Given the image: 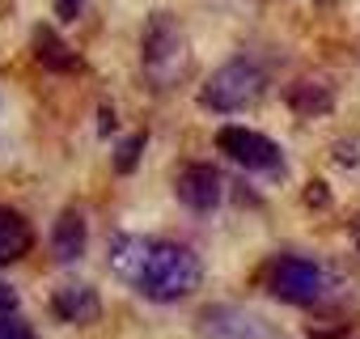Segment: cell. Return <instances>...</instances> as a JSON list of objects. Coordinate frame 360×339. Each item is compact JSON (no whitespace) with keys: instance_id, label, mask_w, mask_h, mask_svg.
Returning <instances> with one entry per match:
<instances>
[{"instance_id":"obj_1","label":"cell","mask_w":360,"mask_h":339,"mask_svg":"<svg viewBox=\"0 0 360 339\" xmlns=\"http://www.w3.org/2000/svg\"><path fill=\"white\" fill-rule=\"evenodd\" d=\"M110 263L123 280L140 284L157 301L183 297L200 284V259L183 246H153L140 238H119L110 250Z\"/></svg>"},{"instance_id":"obj_2","label":"cell","mask_w":360,"mask_h":339,"mask_svg":"<svg viewBox=\"0 0 360 339\" xmlns=\"http://www.w3.org/2000/svg\"><path fill=\"white\" fill-rule=\"evenodd\" d=\"M263 89H267V68L242 56L212 72V81L204 85V106L208 110H246L263 98Z\"/></svg>"},{"instance_id":"obj_3","label":"cell","mask_w":360,"mask_h":339,"mask_svg":"<svg viewBox=\"0 0 360 339\" xmlns=\"http://www.w3.org/2000/svg\"><path fill=\"white\" fill-rule=\"evenodd\" d=\"M183 51H187V43H183V30H178L174 18H153L148 22L144 64H148L153 81H161V85L178 81V72H183Z\"/></svg>"},{"instance_id":"obj_4","label":"cell","mask_w":360,"mask_h":339,"mask_svg":"<svg viewBox=\"0 0 360 339\" xmlns=\"http://www.w3.org/2000/svg\"><path fill=\"white\" fill-rule=\"evenodd\" d=\"M221 148L238 161V165H246V170H255V174H276L280 170V148L267 140V136H259V132H246V127H225L221 132Z\"/></svg>"},{"instance_id":"obj_5","label":"cell","mask_w":360,"mask_h":339,"mask_svg":"<svg viewBox=\"0 0 360 339\" xmlns=\"http://www.w3.org/2000/svg\"><path fill=\"white\" fill-rule=\"evenodd\" d=\"M271 288L284 301H314L318 288H322V271L305 259H280L276 271H271Z\"/></svg>"},{"instance_id":"obj_6","label":"cell","mask_w":360,"mask_h":339,"mask_svg":"<svg viewBox=\"0 0 360 339\" xmlns=\"http://www.w3.org/2000/svg\"><path fill=\"white\" fill-rule=\"evenodd\" d=\"M178 200L191 212H212L221 204V174L212 165H191L183 179H178Z\"/></svg>"},{"instance_id":"obj_7","label":"cell","mask_w":360,"mask_h":339,"mask_svg":"<svg viewBox=\"0 0 360 339\" xmlns=\"http://www.w3.org/2000/svg\"><path fill=\"white\" fill-rule=\"evenodd\" d=\"M208 335H212V339H267V326L255 322V318H246V314L221 309V314L208 318Z\"/></svg>"},{"instance_id":"obj_8","label":"cell","mask_w":360,"mask_h":339,"mask_svg":"<svg viewBox=\"0 0 360 339\" xmlns=\"http://www.w3.org/2000/svg\"><path fill=\"white\" fill-rule=\"evenodd\" d=\"M26 242H30L26 221H18L13 212H0V263H5V259H18V255L26 250Z\"/></svg>"},{"instance_id":"obj_9","label":"cell","mask_w":360,"mask_h":339,"mask_svg":"<svg viewBox=\"0 0 360 339\" xmlns=\"http://www.w3.org/2000/svg\"><path fill=\"white\" fill-rule=\"evenodd\" d=\"M56 250H60V259H77L85 250V225H81L77 212L60 217V225H56Z\"/></svg>"},{"instance_id":"obj_10","label":"cell","mask_w":360,"mask_h":339,"mask_svg":"<svg viewBox=\"0 0 360 339\" xmlns=\"http://www.w3.org/2000/svg\"><path fill=\"white\" fill-rule=\"evenodd\" d=\"M39 51H43V56H47V64H56V68H60V64H68V68L77 64V60L64 51V43H60V47L51 43V34H47V30H39Z\"/></svg>"},{"instance_id":"obj_11","label":"cell","mask_w":360,"mask_h":339,"mask_svg":"<svg viewBox=\"0 0 360 339\" xmlns=\"http://www.w3.org/2000/svg\"><path fill=\"white\" fill-rule=\"evenodd\" d=\"M81 5H85V0H56L60 18H77V13H81Z\"/></svg>"},{"instance_id":"obj_12","label":"cell","mask_w":360,"mask_h":339,"mask_svg":"<svg viewBox=\"0 0 360 339\" xmlns=\"http://www.w3.org/2000/svg\"><path fill=\"white\" fill-rule=\"evenodd\" d=\"M0 339H30V331H22L13 322H0Z\"/></svg>"},{"instance_id":"obj_13","label":"cell","mask_w":360,"mask_h":339,"mask_svg":"<svg viewBox=\"0 0 360 339\" xmlns=\"http://www.w3.org/2000/svg\"><path fill=\"white\" fill-rule=\"evenodd\" d=\"M5 309H13V293H9V284H0V314Z\"/></svg>"}]
</instances>
